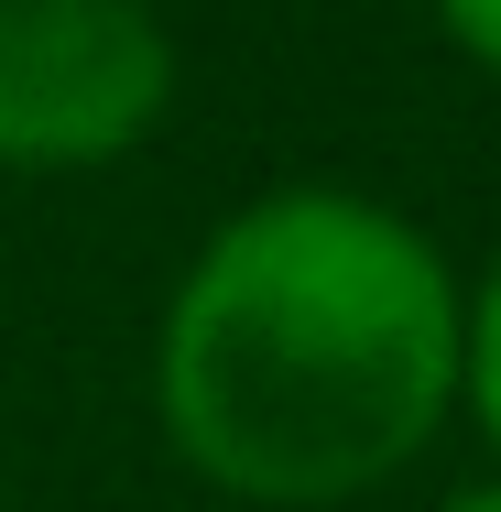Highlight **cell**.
Returning a JSON list of instances; mask_svg holds the SVG:
<instances>
[{"instance_id":"obj_4","label":"cell","mask_w":501,"mask_h":512,"mask_svg":"<svg viewBox=\"0 0 501 512\" xmlns=\"http://www.w3.org/2000/svg\"><path fill=\"white\" fill-rule=\"evenodd\" d=\"M436 11H447V33H458L480 66H501V0H436Z\"/></svg>"},{"instance_id":"obj_3","label":"cell","mask_w":501,"mask_h":512,"mask_svg":"<svg viewBox=\"0 0 501 512\" xmlns=\"http://www.w3.org/2000/svg\"><path fill=\"white\" fill-rule=\"evenodd\" d=\"M469 404H480V425H491V447H501V273L480 284V306H469Z\"/></svg>"},{"instance_id":"obj_5","label":"cell","mask_w":501,"mask_h":512,"mask_svg":"<svg viewBox=\"0 0 501 512\" xmlns=\"http://www.w3.org/2000/svg\"><path fill=\"white\" fill-rule=\"evenodd\" d=\"M447 512H501V491H458V502H447Z\"/></svg>"},{"instance_id":"obj_2","label":"cell","mask_w":501,"mask_h":512,"mask_svg":"<svg viewBox=\"0 0 501 512\" xmlns=\"http://www.w3.org/2000/svg\"><path fill=\"white\" fill-rule=\"evenodd\" d=\"M175 99V44L142 0H0V164L77 175L131 153Z\"/></svg>"},{"instance_id":"obj_1","label":"cell","mask_w":501,"mask_h":512,"mask_svg":"<svg viewBox=\"0 0 501 512\" xmlns=\"http://www.w3.org/2000/svg\"><path fill=\"white\" fill-rule=\"evenodd\" d=\"M469 382V316L425 229L295 186L240 207L164 316V425L240 502L393 480Z\"/></svg>"}]
</instances>
